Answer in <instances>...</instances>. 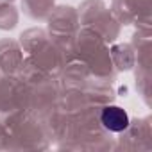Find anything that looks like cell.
<instances>
[{"instance_id": "obj_1", "label": "cell", "mask_w": 152, "mask_h": 152, "mask_svg": "<svg viewBox=\"0 0 152 152\" xmlns=\"http://www.w3.org/2000/svg\"><path fill=\"white\" fill-rule=\"evenodd\" d=\"M102 125L111 132H122L129 127V115L118 106H107L100 113Z\"/></svg>"}]
</instances>
